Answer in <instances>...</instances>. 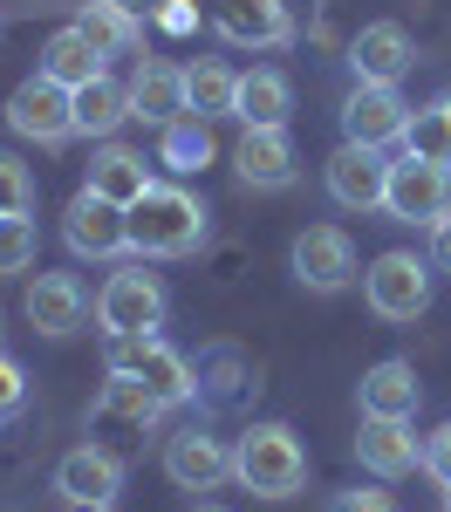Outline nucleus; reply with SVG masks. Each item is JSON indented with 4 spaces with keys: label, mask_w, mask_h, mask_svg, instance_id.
Masks as SVG:
<instances>
[{
    "label": "nucleus",
    "mask_w": 451,
    "mask_h": 512,
    "mask_svg": "<svg viewBox=\"0 0 451 512\" xmlns=\"http://www.w3.org/2000/svg\"><path fill=\"white\" fill-rule=\"evenodd\" d=\"M76 28L89 35V48H96L103 62H110V55H137V41H144L137 14L117 7V0H76Z\"/></svg>",
    "instance_id": "nucleus-24"
},
{
    "label": "nucleus",
    "mask_w": 451,
    "mask_h": 512,
    "mask_svg": "<svg viewBox=\"0 0 451 512\" xmlns=\"http://www.w3.org/2000/svg\"><path fill=\"white\" fill-rule=\"evenodd\" d=\"M445 512H451V485H445Z\"/></svg>",
    "instance_id": "nucleus-40"
},
{
    "label": "nucleus",
    "mask_w": 451,
    "mask_h": 512,
    "mask_svg": "<svg viewBox=\"0 0 451 512\" xmlns=\"http://www.w3.org/2000/svg\"><path fill=\"white\" fill-rule=\"evenodd\" d=\"M123 123H130V82H117L110 69H103L96 82H82V89H76V137L110 144Z\"/></svg>",
    "instance_id": "nucleus-22"
},
{
    "label": "nucleus",
    "mask_w": 451,
    "mask_h": 512,
    "mask_svg": "<svg viewBox=\"0 0 451 512\" xmlns=\"http://www.w3.org/2000/svg\"><path fill=\"white\" fill-rule=\"evenodd\" d=\"M137 383H144V390L158 396L164 410H171V403H185V396L199 390V376H192V362H185L178 349H164L158 335H151V349H144V362H137Z\"/></svg>",
    "instance_id": "nucleus-26"
},
{
    "label": "nucleus",
    "mask_w": 451,
    "mask_h": 512,
    "mask_svg": "<svg viewBox=\"0 0 451 512\" xmlns=\"http://www.w3.org/2000/svg\"><path fill=\"white\" fill-rule=\"evenodd\" d=\"M158 21L171 28V35H185V28H192V7H185V0H164V7H158Z\"/></svg>",
    "instance_id": "nucleus-37"
},
{
    "label": "nucleus",
    "mask_w": 451,
    "mask_h": 512,
    "mask_svg": "<svg viewBox=\"0 0 451 512\" xmlns=\"http://www.w3.org/2000/svg\"><path fill=\"white\" fill-rule=\"evenodd\" d=\"M185 96H192V117H233V96H240V76L226 62H192L185 69Z\"/></svg>",
    "instance_id": "nucleus-27"
},
{
    "label": "nucleus",
    "mask_w": 451,
    "mask_h": 512,
    "mask_svg": "<svg viewBox=\"0 0 451 512\" xmlns=\"http://www.w3.org/2000/svg\"><path fill=\"white\" fill-rule=\"evenodd\" d=\"M164 472H171L178 492H219L233 478V451H226V437L185 424L178 437H164Z\"/></svg>",
    "instance_id": "nucleus-10"
},
{
    "label": "nucleus",
    "mask_w": 451,
    "mask_h": 512,
    "mask_svg": "<svg viewBox=\"0 0 451 512\" xmlns=\"http://www.w3.org/2000/svg\"><path fill=\"white\" fill-rule=\"evenodd\" d=\"M62 239L76 260H117V253H130V212L96 192H76L62 212Z\"/></svg>",
    "instance_id": "nucleus-7"
},
{
    "label": "nucleus",
    "mask_w": 451,
    "mask_h": 512,
    "mask_svg": "<svg viewBox=\"0 0 451 512\" xmlns=\"http://www.w3.org/2000/svg\"><path fill=\"white\" fill-rule=\"evenodd\" d=\"M96 321H103V335H151V328L164 321L158 274H144V267L110 274V280H103V294H96Z\"/></svg>",
    "instance_id": "nucleus-6"
},
{
    "label": "nucleus",
    "mask_w": 451,
    "mask_h": 512,
    "mask_svg": "<svg viewBox=\"0 0 451 512\" xmlns=\"http://www.w3.org/2000/svg\"><path fill=\"white\" fill-rule=\"evenodd\" d=\"M205 246V198H192L185 185H151L130 205V253L144 260H178Z\"/></svg>",
    "instance_id": "nucleus-1"
},
{
    "label": "nucleus",
    "mask_w": 451,
    "mask_h": 512,
    "mask_svg": "<svg viewBox=\"0 0 451 512\" xmlns=\"http://www.w3.org/2000/svg\"><path fill=\"white\" fill-rule=\"evenodd\" d=\"M117 7H130V14H158L164 0H117Z\"/></svg>",
    "instance_id": "nucleus-38"
},
{
    "label": "nucleus",
    "mask_w": 451,
    "mask_h": 512,
    "mask_svg": "<svg viewBox=\"0 0 451 512\" xmlns=\"http://www.w3.org/2000/svg\"><path fill=\"white\" fill-rule=\"evenodd\" d=\"M164 417V403L151 390H144V383H137V376H110V383H103V396H96V410H89V424H96V431H151V424H158Z\"/></svg>",
    "instance_id": "nucleus-21"
},
{
    "label": "nucleus",
    "mask_w": 451,
    "mask_h": 512,
    "mask_svg": "<svg viewBox=\"0 0 451 512\" xmlns=\"http://www.w3.org/2000/svg\"><path fill=\"white\" fill-rule=\"evenodd\" d=\"M404 130H410V103L390 82H356L349 89V103H342V137L349 144L383 151V144H404Z\"/></svg>",
    "instance_id": "nucleus-9"
},
{
    "label": "nucleus",
    "mask_w": 451,
    "mask_h": 512,
    "mask_svg": "<svg viewBox=\"0 0 451 512\" xmlns=\"http://www.w3.org/2000/svg\"><path fill=\"white\" fill-rule=\"evenodd\" d=\"M410 62H417V48H410V35L397 28V21H369L363 35L349 41V69H356V82H397L410 76Z\"/></svg>",
    "instance_id": "nucleus-17"
},
{
    "label": "nucleus",
    "mask_w": 451,
    "mask_h": 512,
    "mask_svg": "<svg viewBox=\"0 0 451 512\" xmlns=\"http://www.w3.org/2000/svg\"><path fill=\"white\" fill-rule=\"evenodd\" d=\"M356 465L369 478H404L424 465V444L410 437V417H363V437H356Z\"/></svg>",
    "instance_id": "nucleus-16"
},
{
    "label": "nucleus",
    "mask_w": 451,
    "mask_h": 512,
    "mask_svg": "<svg viewBox=\"0 0 451 512\" xmlns=\"http://www.w3.org/2000/svg\"><path fill=\"white\" fill-rule=\"evenodd\" d=\"M431 267H438V274H451V212L431 226Z\"/></svg>",
    "instance_id": "nucleus-36"
},
{
    "label": "nucleus",
    "mask_w": 451,
    "mask_h": 512,
    "mask_svg": "<svg viewBox=\"0 0 451 512\" xmlns=\"http://www.w3.org/2000/svg\"><path fill=\"white\" fill-rule=\"evenodd\" d=\"M41 253V233L35 219H21V212H0V274H28Z\"/></svg>",
    "instance_id": "nucleus-30"
},
{
    "label": "nucleus",
    "mask_w": 451,
    "mask_h": 512,
    "mask_svg": "<svg viewBox=\"0 0 451 512\" xmlns=\"http://www.w3.org/2000/svg\"><path fill=\"white\" fill-rule=\"evenodd\" d=\"M328 198L342 205V212H383V198H390V158L383 151H369V144H349L342 137V151L328 158Z\"/></svg>",
    "instance_id": "nucleus-8"
},
{
    "label": "nucleus",
    "mask_w": 451,
    "mask_h": 512,
    "mask_svg": "<svg viewBox=\"0 0 451 512\" xmlns=\"http://www.w3.org/2000/svg\"><path fill=\"white\" fill-rule=\"evenodd\" d=\"M328 512H397V499H390V492H363V485H356V492H335V499H328Z\"/></svg>",
    "instance_id": "nucleus-35"
},
{
    "label": "nucleus",
    "mask_w": 451,
    "mask_h": 512,
    "mask_svg": "<svg viewBox=\"0 0 451 512\" xmlns=\"http://www.w3.org/2000/svg\"><path fill=\"white\" fill-rule=\"evenodd\" d=\"M287 110H294V89H287L281 69H253V76H240L233 117H240L246 130H287Z\"/></svg>",
    "instance_id": "nucleus-23"
},
{
    "label": "nucleus",
    "mask_w": 451,
    "mask_h": 512,
    "mask_svg": "<svg viewBox=\"0 0 451 512\" xmlns=\"http://www.w3.org/2000/svg\"><path fill=\"white\" fill-rule=\"evenodd\" d=\"M192 512H226V506H192Z\"/></svg>",
    "instance_id": "nucleus-39"
},
{
    "label": "nucleus",
    "mask_w": 451,
    "mask_h": 512,
    "mask_svg": "<svg viewBox=\"0 0 451 512\" xmlns=\"http://www.w3.org/2000/svg\"><path fill=\"white\" fill-rule=\"evenodd\" d=\"M158 164H171L178 178L205 171L212 164V130H205V117H178L171 130H158Z\"/></svg>",
    "instance_id": "nucleus-28"
},
{
    "label": "nucleus",
    "mask_w": 451,
    "mask_h": 512,
    "mask_svg": "<svg viewBox=\"0 0 451 512\" xmlns=\"http://www.w3.org/2000/svg\"><path fill=\"white\" fill-rule=\"evenodd\" d=\"M0 212H21V219L35 212V171L7 151H0Z\"/></svg>",
    "instance_id": "nucleus-31"
},
{
    "label": "nucleus",
    "mask_w": 451,
    "mask_h": 512,
    "mask_svg": "<svg viewBox=\"0 0 451 512\" xmlns=\"http://www.w3.org/2000/svg\"><path fill=\"white\" fill-rule=\"evenodd\" d=\"M144 349H151V335H103V369L110 376H137Z\"/></svg>",
    "instance_id": "nucleus-32"
},
{
    "label": "nucleus",
    "mask_w": 451,
    "mask_h": 512,
    "mask_svg": "<svg viewBox=\"0 0 451 512\" xmlns=\"http://www.w3.org/2000/svg\"><path fill=\"white\" fill-rule=\"evenodd\" d=\"M96 512H110V506H96Z\"/></svg>",
    "instance_id": "nucleus-41"
},
{
    "label": "nucleus",
    "mask_w": 451,
    "mask_h": 512,
    "mask_svg": "<svg viewBox=\"0 0 451 512\" xmlns=\"http://www.w3.org/2000/svg\"><path fill=\"white\" fill-rule=\"evenodd\" d=\"M424 472L438 478V485H451V424H438V431L424 437Z\"/></svg>",
    "instance_id": "nucleus-34"
},
{
    "label": "nucleus",
    "mask_w": 451,
    "mask_h": 512,
    "mask_svg": "<svg viewBox=\"0 0 451 512\" xmlns=\"http://www.w3.org/2000/svg\"><path fill=\"white\" fill-rule=\"evenodd\" d=\"M28 328L35 335H48V342H69L82 321H89V294H82L76 274H35V287H28Z\"/></svg>",
    "instance_id": "nucleus-14"
},
{
    "label": "nucleus",
    "mask_w": 451,
    "mask_h": 512,
    "mask_svg": "<svg viewBox=\"0 0 451 512\" xmlns=\"http://www.w3.org/2000/svg\"><path fill=\"white\" fill-rule=\"evenodd\" d=\"M7 130L28 137V144H69L76 137V89H62L55 76H28L7 96Z\"/></svg>",
    "instance_id": "nucleus-4"
},
{
    "label": "nucleus",
    "mask_w": 451,
    "mask_h": 512,
    "mask_svg": "<svg viewBox=\"0 0 451 512\" xmlns=\"http://www.w3.org/2000/svg\"><path fill=\"white\" fill-rule=\"evenodd\" d=\"M356 403H363V417H417L424 383H417V369H410L404 355H390V362H369V369H363Z\"/></svg>",
    "instance_id": "nucleus-19"
},
{
    "label": "nucleus",
    "mask_w": 451,
    "mask_h": 512,
    "mask_svg": "<svg viewBox=\"0 0 451 512\" xmlns=\"http://www.w3.org/2000/svg\"><path fill=\"white\" fill-rule=\"evenodd\" d=\"M233 478H240L253 499H294L308 485V451L287 424H253L233 444Z\"/></svg>",
    "instance_id": "nucleus-2"
},
{
    "label": "nucleus",
    "mask_w": 451,
    "mask_h": 512,
    "mask_svg": "<svg viewBox=\"0 0 451 512\" xmlns=\"http://www.w3.org/2000/svg\"><path fill=\"white\" fill-rule=\"evenodd\" d=\"M294 280L301 287H315V294H342L349 280H356V246L342 226H308V233H294Z\"/></svg>",
    "instance_id": "nucleus-11"
},
{
    "label": "nucleus",
    "mask_w": 451,
    "mask_h": 512,
    "mask_svg": "<svg viewBox=\"0 0 451 512\" xmlns=\"http://www.w3.org/2000/svg\"><path fill=\"white\" fill-rule=\"evenodd\" d=\"M130 117L151 123V130H171L178 117H192V96H185V69L178 62H137L130 76Z\"/></svg>",
    "instance_id": "nucleus-15"
},
{
    "label": "nucleus",
    "mask_w": 451,
    "mask_h": 512,
    "mask_svg": "<svg viewBox=\"0 0 451 512\" xmlns=\"http://www.w3.org/2000/svg\"><path fill=\"white\" fill-rule=\"evenodd\" d=\"M404 151L410 158H431V164H451V89L438 103H424L404 130Z\"/></svg>",
    "instance_id": "nucleus-29"
},
{
    "label": "nucleus",
    "mask_w": 451,
    "mask_h": 512,
    "mask_svg": "<svg viewBox=\"0 0 451 512\" xmlns=\"http://www.w3.org/2000/svg\"><path fill=\"white\" fill-rule=\"evenodd\" d=\"M55 492H62L69 506H82V512L117 506V492H123V458H117V451H103V444H76V451L55 465Z\"/></svg>",
    "instance_id": "nucleus-12"
},
{
    "label": "nucleus",
    "mask_w": 451,
    "mask_h": 512,
    "mask_svg": "<svg viewBox=\"0 0 451 512\" xmlns=\"http://www.w3.org/2000/svg\"><path fill=\"white\" fill-rule=\"evenodd\" d=\"M363 301H369L376 321H417L431 308V260H417L404 246L376 253L363 267Z\"/></svg>",
    "instance_id": "nucleus-3"
},
{
    "label": "nucleus",
    "mask_w": 451,
    "mask_h": 512,
    "mask_svg": "<svg viewBox=\"0 0 451 512\" xmlns=\"http://www.w3.org/2000/svg\"><path fill=\"white\" fill-rule=\"evenodd\" d=\"M41 76H55L62 89H82V82L103 76V55H96V48H89V35L69 21V28H55V35L41 41Z\"/></svg>",
    "instance_id": "nucleus-25"
},
{
    "label": "nucleus",
    "mask_w": 451,
    "mask_h": 512,
    "mask_svg": "<svg viewBox=\"0 0 451 512\" xmlns=\"http://www.w3.org/2000/svg\"><path fill=\"white\" fill-rule=\"evenodd\" d=\"M158 178H151V164H144V151H123V144H103L96 158H89V178H82V192L110 198V205H137V198L151 192Z\"/></svg>",
    "instance_id": "nucleus-20"
},
{
    "label": "nucleus",
    "mask_w": 451,
    "mask_h": 512,
    "mask_svg": "<svg viewBox=\"0 0 451 512\" xmlns=\"http://www.w3.org/2000/svg\"><path fill=\"white\" fill-rule=\"evenodd\" d=\"M21 403H28V376H21L14 355H0V417H14Z\"/></svg>",
    "instance_id": "nucleus-33"
},
{
    "label": "nucleus",
    "mask_w": 451,
    "mask_h": 512,
    "mask_svg": "<svg viewBox=\"0 0 451 512\" xmlns=\"http://www.w3.org/2000/svg\"><path fill=\"white\" fill-rule=\"evenodd\" d=\"M233 171H240L246 192H287L294 185V144H287V130H246L240 151H233Z\"/></svg>",
    "instance_id": "nucleus-18"
},
{
    "label": "nucleus",
    "mask_w": 451,
    "mask_h": 512,
    "mask_svg": "<svg viewBox=\"0 0 451 512\" xmlns=\"http://www.w3.org/2000/svg\"><path fill=\"white\" fill-rule=\"evenodd\" d=\"M383 212L397 219V226H438L451 212V164H431V158H397L390 164V198H383Z\"/></svg>",
    "instance_id": "nucleus-5"
},
{
    "label": "nucleus",
    "mask_w": 451,
    "mask_h": 512,
    "mask_svg": "<svg viewBox=\"0 0 451 512\" xmlns=\"http://www.w3.org/2000/svg\"><path fill=\"white\" fill-rule=\"evenodd\" d=\"M212 28L233 48H287L294 41L287 0H212Z\"/></svg>",
    "instance_id": "nucleus-13"
}]
</instances>
